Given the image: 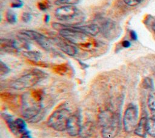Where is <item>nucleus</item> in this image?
Masks as SVG:
<instances>
[{
	"mask_svg": "<svg viewBox=\"0 0 155 138\" xmlns=\"http://www.w3.org/2000/svg\"><path fill=\"white\" fill-rule=\"evenodd\" d=\"M59 33L68 41L74 44H82L86 42L87 40V35L86 34L74 29L73 26H68L60 30Z\"/></svg>",
	"mask_w": 155,
	"mask_h": 138,
	"instance_id": "nucleus-6",
	"label": "nucleus"
},
{
	"mask_svg": "<svg viewBox=\"0 0 155 138\" xmlns=\"http://www.w3.org/2000/svg\"><path fill=\"white\" fill-rule=\"evenodd\" d=\"M18 37L23 40H35L38 41L44 36L40 33L31 30H23L19 32Z\"/></svg>",
	"mask_w": 155,
	"mask_h": 138,
	"instance_id": "nucleus-11",
	"label": "nucleus"
},
{
	"mask_svg": "<svg viewBox=\"0 0 155 138\" xmlns=\"http://www.w3.org/2000/svg\"><path fill=\"white\" fill-rule=\"evenodd\" d=\"M147 120L146 117H142L137 123L134 132V133L142 137H145L147 133Z\"/></svg>",
	"mask_w": 155,
	"mask_h": 138,
	"instance_id": "nucleus-14",
	"label": "nucleus"
},
{
	"mask_svg": "<svg viewBox=\"0 0 155 138\" xmlns=\"http://www.w3.org/2000/svg\"><path fill=\"white\" fill-rule=\"evenodd\" d=\"M100 28L103 33L107 37L111 34V32L113 30H114V29L115 28V23H114L112 21L108 20L105 21Z\"/></svg>",
	"mask_w": 155,
	"mask_h": 138,
	"instance_id": "nucleus-16",
	"label": "nucleus"
},
{
	"mask_svg": "<svg viewBox=\"0 0 155 138\" xmlns=\"http://www.w3.org/2000/svg\"><path fill=\"white\" fill-rule=\"evenodd\" d=\"M99 123L102 128L103 138H114L120 131V115L110 109L104 110L99 114Z\"/></svg>",
	"mask_w": 155,
	"mask_h": 138,
	"instance_id": "nucleus-2",
	"label": "nucleus"
},
{
	"mask_svg": "<svg viewBox=\"0 0 155 138\" xmlns=\"http://www.w3.org/2000/svg\"><path fill=\"white\" fill-rule=\"evenodd\" d=\"M153 82L150 78H145L143 81V86L146 89H151L153 88Z\"/></svg>",
	"mask_w": 155,
	"mask_h": 138,
	"instance_id": "nucleus-23",
	"label": "nucleus"
},
{
	"mask_svg": "<svg viewBox=\"0 0 155 138\" xmlns=\"http://www.w3.org/2000/svg\"><path fill=\"white\" fill-rule=\"evenodd\" d=\"M10 71V69L2 61L0 62V74L1 75H4L8 73Z\"/></svg>",
	"mask_w": 155,
	"mask_h": 138,
	"instance_id": "nucleus-22",
	"label": "nucleus"
},
{
	"mask_svg": "<svg viewBox=\"0 0 155 138\" xmlns=\"http://www.w3.org/2000/svg\"><path fill=\"white\" fill-rule=\"evenodd\" d=\"M44 21L45 22H47L49 21V16L48 15H45V18H44Z\"/></svg>",
	"mask_w": 155,
	"mask_h": 138,
	"instance_id": "nucleus-33",
	"label": "nucleus"
},
{
	"mask_svg": "<svg viewBox=\"0 0 155 138\" xmlns=\"http://www.w3.org/2000/svg\"><path fill=\"white\" fill-rule=\"evenodd\" d=\"M42 100V93L40 91H34L30 94L22 97L21 112L27 120L35 123L42 118L44 112Z\"/></svg>",
	"mask_w": 155,
	"mask_h": 138,
	"instance_id": "nucleus-1",
	"label": "nucleus"
},
{
	"mask_svg": "<svg viewBox=\"0 0 155 138\" xmlns=\"http://www.w3.org/2000/svg\"><path fill=\"white\" fill-rule=\"evenodd\" d=\"M74 29L86 34L87 35L96 36L101 31L100 27L96 24H89L80 26H73Z\"/></svg>",
	"mask_w": 155,
	"mask_h": 138,
	"instance_id": "nucleus-10",
	"label": "nucleus"
},
{
	"mask_svg": "<svg viewBox=\"0 0 155 138\" xmlns=\"http://www.w3.org/2000/svg\"><path fill=\"white\" fill-rule=\"evenodd\" d=\"M82 125L81 123V119L79 114H71L68 119L66 130L68 134L71 136H76L79 135Z\"/></svg>",
	"mask_w": 155,
	"mask_h": 138,
	"instance_id": "nucleus-9",
	"label": "nucleus"
},
{
	"mask_svg": "<svg viewBox=\"0 0 155 138\" xmlns=\"http://www.w3.org/2000/svg\"><path fill=\"white\" fill-rule=\"evenodd\" d=\"M23 2L21 0H14L11 4V7L12 8H21Z\"/></svg>",
	"mask_w": 155,
	"mask_h": 138,
	"instance_id": "nucleus-26",
	"label": "nucleus"
},
{
	"mask_svg": "<svg viewBox=\"0 0 155 138\" xmlns=\"http://www.w3.org/2000/svg\"><path fill=\"white\" fill-rule=\"evenodd\" d=\"M152 29H153L154 33L155 34V20L153 21V22L152 24Z\"/></svg>",
	"mask_w": 155,
	"mask_h": 138,
	"instance_id": "nucleus-32",
	"label": "nucleus"
},
{
	"mask_svg": "<svg viewBox=\"0 0 155 138\" xmlns=\"http://www.w3.org/2000/svg\"><path fill=\"white\" fill-rule=\"evenodd\" d=\"M94 129V126L93 123L90 121L87 122L82 125L79 136L82 138H88L93 134Z\"/></svg>",
	"mask_w": 155,
	"mask_h": 138,
	"instance_id": "nucleus-15",
	"label": "nucleus"
},
{
	"mask_svg": "<svg viewBox=\"0 0 155 138\" xmlns=\"http://www.w3.org/2000/svg\"><path fill=\"white\" fill-rule=\"evenodd\" d=\"M71 114L70 110L65 107L58 108L49 116L47 124L50 128L58 131L66 130L67 124Z\"/></svg>",
	"mask_w": 155,
	"mask_h": 138,
	"instance_id": "nucleus-4",
	"label": "nucleus"
},
{
	"mask_svg": "<svg viewBox=\"0 0 155 138\" xmlns=\"http://www.w3.org/2000/svg\"><path fill=\"white\" fill-rule=\"evenodd\" d=\"M38 7L41 10H45L47 9V6L45 5V4L44 3H39L38 4Z\"/></svg>",
	"mask_w": 155,
	"mask_h": 138,
	"instance_id": "nucleus-31",
	"label": "nucleus"
},
{
	"mask_svg": "<svg viewBox=\"0 0 155 138\" xmlns=\"http://www.w3.org/2000/svg\"><path fill=\"white\" fill-rule=\"evenodd\" d=\"M138 123V110L134 106H129L125 111L123 117V125L125 131L127 133L134 131Z\"/></svg>",
	"mask_w": 155,
	"mask_h": 138,
	"instance_id": "nucleus-5",
	"label": "nucleus"
},
{
	"mask_svg": "<svg viewBox=\"0 0 155 138\" xmlns=\"http://www.w3.org/2000/svg\"><path fill=\"white\" fill-rule=\"evenodd\" d=\"M56 71L58 72V73H62V74H63V73H64L65 71H66V70H67V68H66V67H65L64 65H61V66H57V67H56Z\"/></svg>",
	"mask_w": 155,
	"mask_h": 138,
	"instance_id": "nucleus-27",
	"label": "nucleus"
},
{
	"mask_svg": "<svg viewBox=\"0 0 155 138\" xmlns=\"http://www.w3.org/2000/svg\"><path fill=\"white\" fill-rule=\"evenodd\" d=\"M130 36H131V38L133 40H137V38L136 33L134 31H133V30H131V31L130 32Z\"/></svg>",
	"mask_w": 155,
	"mask_h": 138,
	"instance_id": "nucleus-30",
	"label": "nucleus"
},
{
	"mask_svg": "<svg viewBox=\"0 0 155 138\" xmlns=\"http://www.w3.org/2000/svg\"><path fill=\"white\" fill-rule=\"evenodd\" d=\"M78 12V10L74 5H62L55 10L54 15L60 20L68 21L74 18Z\"/></svg>",
	"mask_w": 155,
	"mask_h": 138,
	"instance_id": "nucleus-8",
	"label": "nucleus"
},
{
	"mask_svg": "<svg viewBox=\"0 0 155 138\" xmlns=\"http://www.w3.org/2000/svg\"><path fill=\"white\" fill-rule=\"evenodd\" d=\"M56 43L59 49L65 53L70 56H74L76 54L77 49L73 45L62 41H57Z\"/></svg>",
	"mask_w": 155,
	"mask_h": 138,
	"instance_id": "nucleus-13",
	"label": "nucleus"
},
{
	"mask_svg": "<svg viewBox=\"0 0 155 138\" xmlns=\"http://www.w3.org/2000/svg\"><path fill=\"white\" fill-rule=\"evenodd\" d=\"M124 2L129 6H136L140 4L143 0H123Z\"/></svg>",
	"mask_w": 155,
	"mask_h": 138,
	"instance_id": "nucleus-24",
	"label": "nucleus"
},
{
	"mask_svg": "<svg viewBox=\"0 0 155 138\" xmlns=\"http://www.w3.org/2000/svg\"><path fill=\"white\" fill-rule=\"evenodd\" d=\"M80 0H56L55 4L58 5H74Z\"/></svg>",
	"mask_w": 155,
	"mask_h": 138,
	"instance_id": "nucleus-20",
	"label": "nucleus"
},
{
	"mask_svg": "<svg viewBox=\"0 0 155 138\" xmlns=\"http://www.w3.org/2000/svg\"><path fill=\"white\" fill-rule=\"evenodd\" d=\"M122 46H123L124 47H125V48H128V47H129L130 46L131 43H130V41H127V40H125V41H122Z\"/></svg>",
	"mask_w": 155,
	"mask_h": 138,
	"instance_id": "nucleus-29",
	"label": "nucleus"
},
{
	"mask_svg": "<svg viewBox=\"0 0 155 138\" xmlns=\"http://www.w3.org/2000/svg\"><path fill=\"white\" fill-rule=\"evenodd\" d=\"M148 105L151 112L155 116V93L151 94L148 98Z\"/></svg>",
	"mask_w": 155,
	"mask_h": 138,
	"instance_id": "nucleus-19",
	"label": "nucleus"
},
{
	"mask_svg": "<svg viewBox=\"0 0 155 138\" xmlns=\"http://www.w3.org/2000/svg\"><path fill=\"white\" fill-rule=\"evenodd\" d=\"M147 133L151 136L155 137V116L147 120Z\"/></svg>",
	"mask_w": 155,
	"mask_h": 138,
	"instance_id": "nucleus-17",
	"label": "nucleus"
},
{
	"mask_svg": "<svg viewBox=\"0 0 155 138\" xmlns=\"http://www.w3.org/2000/svg\"><path fill=\"white\" fill-rule=\"evenodd\" d=\"M0 47L2 50L8 52H16L18 51L15 41L11 39L1 38L0 40Z\"/></svg>",
	"mask_w": 155,
	"mask_h": 138,
	"instance_id": "nucleus-12",
	"label": "nucleus"
},
{
	"mask_svg": "<svg viewBox=\"0 0 155 138\" xmlns=\"http://www.w3.org/2000/svg\"><path fill=\"white\" fill-rule=\"evenodd\" d=\"M23 55L31 61H37L41 57V53L38 51H25Z\"/></svg>",
	"mask_w": 155,
	"mask_h": 138,
	"instance_id": "nucleus-18",
	"label": "nucleus"
},
{
	"mask_svg": "<svg viewBox=\"0 0 155 138\" xmlns=\"http://www.w3.org/2000/svg\"><path fill=\"white\" fill-rule=\"evenodd\" d=\"M20 138H32V137L31 136V134H30V132L27 130L21 134Z\"/></svg>",
	"mask_w": 155,
	"mask_h": 138,
	"instance_id": "nucleus-28",
	"label": "nucleus"
},
{
	"mask_svg": "<svg viewBox=\"0 0 155 138\" xmlns=\"http://www.w3.org/2000/svg\"><path fill=\"white\" fill-rule=\"evenodd\" d=\"M45 76L46 74L44 72L35 69L15 80L12 83L11 87L16 90L28 89L36 85Z\"/></svg>",
	"mask_w": 155,
	"mask_h": 138,
	"instance_id": "nucleus-3",
	"label": "nucleus"
},
{
	"mask_svg": "<svg viewBox=\"0 0 155 138\" xmlns=\"http://www.w3.org/2000/svg\"><path fill=\"white\" fill-rule=\"evenodd\" d=\"M2 117L6 122L10 131L15 134H22L27 131V126L25 122L21 118L13 119L12 116L8 114H2Z\"/></svg>",
	"mask_w": 155,
	"mask_h": 138,
	"instance_id": "nucleus-7",
	"label": "nucleus"
},
{
	"mask_svg": "<svg viewBox=\"0 0 155 138\" xmlns=\"http://www.w3.org/2000/svg\"><path fill=\"white\" fill-rule=\"evenodd\" d=\"M31 19V15L30 13L24 12L21 15V19L24 22H28Z\"/></svg>",
	"mask_w": 155,
	"mask_h": 138,
	"instance_id": "nucleus-25",
	"label": "nucleus"
},
{
	"mask_svg": "<svg viewBox=\"0 0 155 138\" xmlns=\"http://www.w3.org/2000/svg\"><path fill=\"white\" fill-rule=\"evenodd\" d=\"M5 17H6L7 21L9 23H10V24H15V23L16 22L17 17H16V15L15 13H14L13 11L8 10L6 12Z\"/></svg>",
	"mask_w": 155,
	"mask_h": 138,
	"instance_id": "nucleus-21",
	"label": "nucleus"
}]
</instances>
